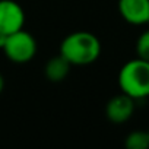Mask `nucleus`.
Instances as JSON below:
<instances>
[{
    "mask_svg": "<svg viewBox=\"0 0 149 149\" xmlns=\"http://www.w3.org/2000/svg\"><path fill=\"white\" fill-rule=\"evenodd\" d=\"M60 54L72 66H86L101 54V42L97 35L88 31L69 34L60 44Z\"/></svg>",
    "mask_w": 149,
    "mask_h": 149,
    "instance_id": "obj_1",
    "label": "nucleus"
},
{
    "mask_svg": "<svg viewBox=\"0 0 149 149\" xmlns=\"http://www.w3.org/2000/svg\"><path fill=\"white\" fill-rule=\"evenodd\" d=\"M118 86L130 98L143 100L149 97V61L133 58L118 72Z\"/></svg>",
    "mask_w": 149,
    "mask_h": 149,
    "instance_id": "obj_2",
    "label": "nucleus"
},
{
    "mask_svg": "<svg viewBox=\"0 0 149 149\" xmlns=\"http://www.w3.org/2000/svg\"><path fill=\"white\" fill-rule=\"evenodd\" d=\"M2 50L10 61L28 63L37 54V41L29 32L24 31L22 28L6 37V41Z\"/></svg>",
    "mask_w": 149,
    "mask_h": 149,
    "instance_id": "obj_3",
    "label": "nucleus"
},
{
    "mask_svg": "<svg viewBox=\"0 0 149 149\" xmlns=\"http://www.w3.org/2000/svg\"><path fill=\"white\" fill-rule=\"evenodd\" d=\"M25 25V12L15 0H0V32L13 34Z\"/></svg>",
    "mask_w": 149,
    "mask_h": 149,
    "instance_id": "obj_4",
    "label": "nucleus"
},
{
    "mask_svg": "<svg viewBox=\"0 0 149 149\" xmlns=\"http://www.w3.org/2000/svg\"><path fill=\"white\" fill-rule=\"evenodd\" d=\"M118 12L130 25L149 24V0H118Z\"/></svg>",
    "mask_w": 149,
    "mask_h": 149,
    "instance_id": "obj_5",
    "label": "nucleus"
},
{
    "mask_svg": "<svg viewBox=\"0 0 149 149\" xmlns=\"http://www.w3.org/2000/svg\"><path fill=\"white\" fill-rule=\"evenodd\" d=\"M134 113V100L126 94L113 97L105 105V116L111 123L121 124L130 120Z\"/></svg>",
    "mask_w": 149,
    "mask_h": 149,
    "instance_id": "obj_6",
    "label": "nucleus"
},
{
    "mask_svg": "<svg viewBox=\"0 0 149 149\" xmlns=\"http://www.w3.org/2000/svg\"><path fill=\"white\" fill-rule=\"evenodd\" d=\"M70 63L61 56H56L53 58H50L47 61V64L44 66V73H45V78L50 81V82H61L66 79V76L70 72Z\"/></svg>",
    "mask_w": 149,
    "mask_h": 149,
    "instance_id": "obj_7",
    "label": "nucleus"
},
{
    "mask_svg": "<svg viewBox=\"0 0 149 149\" xmlns=\"http://www.w3.org/2000/svg\"><path fill=\"white\" fill-rule=\"evenodd\" d=\"M124 145L127 149H148L149 148V132L134 130L129 133Z\"/></svg>",
    "mask_w": 149,
    "mask_h": 149,
    "instance_id": "obj_8",
    "label": "nucleus"
},
{
    "mask_svg": "<svg viewBox=\"0 0 149 149\" xmlns=\"http://www.w3.org/2000/svg\"><path fill=\"white\" fill-rule=\"evenodd\" d=\"M136 54L139 58L149 61V29L145 31L136 42Z\"/></svg>",
    "mask_w": 149,
    "mask_h": 149,
    "instance_id": "obj_9",
    "label": "nucleus"
},
{
    "mask_svg": "<svg viewBox=\"0 0 149 149\" xmlns=\"http://www.w3.org/2000/svg\"><path fill=\"white\" fill-rule=\"evenodd\" d=\"M6 34H2L0 32V50H2V47H3V44H5V41H6Z\"/></svg>",
    "mask_w": 149,
    "mask_h": 149,
    "instance_id": "obj_10",
    "label": "nucleus"
},
{
    "mask_svg": "<svg viewBox=\"0 0 149 149\" xmlns=\"http://www.w3.org/2000/svg\"><path fill=\"white\" fill-rule=\"evenodd\" d=\"M3 88H5V79H3V74L0 73V94H2Z\"/></svg>",
    "mask_w": 149,
    "mask_h": 149,
    "instance_id": "obj_11",
    "label": "nucleus"
},
{
    "mask_svg": "<svg viewBox=\"0 0 149 149\" xmlns=\"http://www.w3.org/2000/svg\"><path fill=\"white\" fill-rule=\"evenodd\" d=\"M148 132H149V130H148Z\"/></svg>",
    "mask_w": 149,
    "mask_h": 149,
    "instance_id": "obj_12",
    "label": "nucleus"
}]
</instances>
